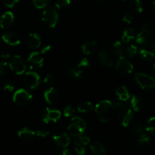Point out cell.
Here are the masks:
<instances>
[{"label":"cell","mask_w":155,"mask_h":155,"mask_svg":"<svg viewBox=\"0 0 155 155\" xmlns=\"http://www.w3.org/2000/svg\"><path fill=\"white\" fill-rule=\"evenodd\" d=\"M115 109L111 101L104 100L95 105V113L101 122L107 123L112 119L114 114Z\"/></svg>","instance_id":"cell-1"},{"label":"cell","mask_w":155,"mask_h":155,"mask_svg":"<svg viewBox=\"0 0 155 155\" xmlns=\"http://www.w3.org/2000/svg\"><path fill=\"white\" fill-rule=\"evenodd\" d=\"M86 127V125L84 120L79 117H75L71 119V122L68 126V130L71 136L74 137H78L83 134Z\"/></svg>","instance_id":"cell-2"},{"label":"cell","mask_w":155,"mask_h":155,"mask_svg":"<svg viewBox=\"0 0 155 155\" xmlns=\"http://www.w3.org/2000/svg\"><path fill=\"white\" fill-rule=\"evenodd\" d=\"M153 30L150 27L149 24H145L143 29L136 36V42L142 45H148L151 44L153 41Z\"/></svg>","instance_id":"cell-3"},{"label":"cell","mask_w":155,"mask_h":155,"mask_svg":"<svg viewBox=\"0 0 155 155\" xmlns=\"http://www.w3.org/2000/svg\"><path fill=\"white\" fill-rule=\"evenodd\" d=\"M33 96L30 92L24 89H20L15 92L13 96V101L20 107L27 106L31 102Z\"/></svg>","instance_id":"cell-4"},{"label":"cell","mask_w":155,"mask_h":155,"mask_svg":"<svg viewBox=\"0 0 155 155\" xmlns=\"http://www.w3.org/2000/svg\"><path fill=\"white\" fill-rule=\"evenodd\" d=\"M42 19L47 25L51 28H54L58 20V14L57 11L53 8L45 9L42 13Z\"/></svg>","instance_id":"cell-5"},{"label":"cell","mask_w":155,"mask_h":155,"mask_svg":"<svg viewBox=\"0 0 155 155\" xmlns=\"http://www.w3.org/2000/svg\"><path fill=\"white\" fill-rule=\"evenodd\" d=\"M9 68L18 75H21L26 71V64L21 56L15 55L9 62Z\"/></svg>","instance_id":"cell-6"},{"label":"cell","mask_w":155,"mask_h":155,"mask_svg":"<svg viewBox=\"0 0 155 155\" xmlns=\"http://www.w3.org/2000/svg\"><path fill=\"white\" fill-rule=\"evenodd\" d=\"M133 119V112L130 107L124 106L117 112V120L120 124L124 127H128Z\"/></svg>","instance_id":"cell-7"},{"label":"cell","mask_w":155,"mask_h":155,"mask_svg":"<svg viewBox=\"0 0 155 155\" xmlns=\"http://www.w3.org/2000/svg\"><path fill=\"white\" fill-rule=\"evenodd\" d=\"M136 82L138 84L141 86V88L145 89H153L155 86V80L153 77L147 75V74H142V73H138L135 76Z\"/></svg>","instance_id":"cell-8"},{"label":"cell","mask_w":155,"mask_h":155,"mask_svg":"<svg viewBox=\"0 0 155 155\" xmlns=\"http://www.w3.org/2000/svg\"><path fill=\"white\" fill-rule=\"evenodd\" d=\"M116 70L120 74L127 75L133 72V66L126 58L120 56V58L116 64Z\"/></svg>","instance_id":"cell-9"},{"label":"cell","mask_w":155,"mask_h":155,"mask_svg":"<svg viewBox=\"0 0 155 155\" xmlns=\"http://www.w3.org/2000/svg\"><path fill=\"white\" fill-rule=\"evenodd\" d=\"M40 77L39 74L34 71H29L27 72L24 77V83L26 86L30 89H35L39 86Z\"/></svg>","instance_id":"cell-10"},{"label":"cell","mask_w":155,"mask_h":155,"mask_svg":"<svg viewBox=\"0 0 155 155\" xmlns=\"http://www.w3.org/2000/svg\"><path fill=\"white\" fill-rule=\"evenodd\" d=\"M61 112L58 110H52L48 107L45 109V110L42 113V120L45 124H48L49 122H57L61 118Z\"/></svg>","instance_id":"cell-11"},{"label":"cell","mask_w":155,"mask_h":155,"mask_svg":"<svg viewBox=\"0 0 155 155\" xmlns=\"http://www.w3.org/2000/svg\"><path fill=\"white\" fill-rule=\"evenodd\" d=\"M28 61L30 62V69L36 70L40 68L43 65V58L39 52L33 51L29 55Z\"/></svg>","instance_id":"cell-12"},{"label":"cell","mask_w":155,"mask_h":155,"mask_svg":"<svg viewBox=\"0 0 155 155\" xmlns=\"http://www.w3.org/2000/svg\"><path fill=\"white\" fill-rule=\"evenodd\" d=\"M44 98L47 103L50 104H54L58 101L60 95L58 90H56L54 88H50L45 92Z\"/></svg>","instance_id":"cell-13"},{"label":"cell","mask_w":155,"mask_h":155,"mask_svg":"<svg viewBox=\"0 0 155 155\" xmlns=\"http://www.w3.org/2000/svg\"><path fill=\"white\" fill-rule=\"evenodd\" d=\"M53 140L56 145L64 148H67L69 145L70 142H71L69 136L65 133L55 134L53 136Z\"/></svg>","instance_id":"cell-14"},{"label":"cell","mask_w":155,"mask_h":155,"mask_svg":"<svg viewBox=\"0 0 155 155\" xmlns=\"http://www.w3.org/2000/svg\"><path fill=\"white\" fill-rule=\"evenodd\" d=\"M98 59L102 66L111 67L113 65V58L110 53L106 50H102L98 53Z\"/></svg>","instance_id":"cell-15"},{"label":"cell","mask_w":155,"mask_h":155,"mask_svg":"<svg viewBox=\"0 0 155 155\" xmlns=\"http://www.w3.org/2000/svg\"><path fill=\"white\" fill-rule=\"evenodd\" d=\"M15 21V16L11 12H6L0 18V27L3 29L8 28L13 24Z\"/></svg>","instance_id":"cell-16"},{"label":"cell","mask_w":155,"mask_h":155,"mask_svg":"<svg viewBox=\"0 0 155 155\" xmlns=\"http://www.w3.org/2000/svg\"><path fill=\"white\" fill-rule=\"evenodd\" d=\"M2 38L5 43L10 45H18L21 43V39H20L19 36L15 33H12V32H8V33H4Z\"/></svg>","instance_id":"cell-17"},{"label":"cell","mask_w":155,"mask_h":155,"mask_svg":"<svg viewBox=\"0 0 155 155\" xmlns=\"http://www.w3.org/2000/svg\"><path fill=\"white\" fill-rule=\"evenodd\" d=\"M41 39L36 33H30L27 38V45L30 48H38L40 47Z\"/></svg>","instance_id":"cell-18"},{"label":"cell","mask_w":155,"mask_h":155,"mask_svg":"<svg viewBox=\"0 0 155 155\" xmlns=\"http://www.w3.org/2000/svg\"><path fill=\"white\" fill-rule=\"evenodd\" d=\"M18 136L24 142H31L35 137V133L28 128H23L18 132Z\"/></svg>","instance_id":"cell-19"},{"label":"cell","mask_w":155,"mask_h":155,"mask_svg":"<svg viewBox=\"0 0 155 155\" xmlns=\"http://www.w3.org/2000/svg\"><path fill=\"white\" fill-rule=\"evenodd\" d=\"M98 49V45L94 41L91 42H87L85 44H83L82 46V50H83V54H94Z\"/></svg>","instance_id":"cell-20"},{"label":"cell","mask_w":155,"mask_h":155,"mask_svg":"<svg viewBox=\"0 0 155 155\" xmlns=\"http://www.w3.org/2000/svg\"><path fill=\"white\" fill-rule=\"evenodd\" d=\"M115 92L120 101H127L130 98V93L124 86H120L117 88Z\"/></svg>","instance_id":"cell-21"},{"label":"cell","mask_w":155,"mask_h":155,"mask_svg":"<svg viewBox=\"0 0 155 155\" xmlns=\"http://www.w3.org/2000/svg\"><path fill=\"white\" fill-rule=\"evenodd\" d=\"M90 151L93 154L101 155L104 154L106 153L104 146L100 142H93L90 145Z\"/></svg>","instance_id":"cell-22"},{"label":"cell","mask_w":155,"mask_h":155,"mask_svg":"<svg viewBox=\"0 0 155 155\" xmlns=\"http://www.w3.org/2000/svg\"><path fill=\"white\" fill-rule=\"evenodd\" d=\"M139 54H140V57L142 58V59H143L145 61L151 62L155 59L154 53L148 51L146 49H144V48L139 50Z\"/></svg>","instance_id":"cell-23"},{"label":"cell","mask_w":155,"mask_h":155,"mask_svg":"<svg viewBox=\"0 0 155 155\" xmlns=\"http://www.w3.org/2000/svg\"><path fill=\"white\" fill-rule=\"evenodd\" d=\"M83 71L78 67L72 68L68 70V76L71 79H80L83 75Z\"/></svg>","instance_id":"cell-24"},{"label":"cell","mask_w":155,"mask_h":155,"mask_svg":"<svg viewBox=\"0 0 155 155\" xmlns=\"http://www.w3.org/2000/svg\"><path fill=\"white\" fill-rule=\"evenodd\" d=\"M130 8L132 11L137 13H141L143 11V5L141 0H130Z\"/></svg>","instance_id":"cell-25"},{"label":"cell","mask_w":155,"mask_h":155,"mask_svg":"<svg viewBox=\"0 0 155 155\" xmlns=\"http://www.w3.org/2000/svg\"><path fill=\"white\" fill-rule=\"evenodd\" d=\"M130 106L133 110L135 111H139L142 107V101L139 99V98L136 95H133L130 98Z\"/></svg>","instance_id":"cell-26"},{"label":"cell","mask_w":155,"mask_h":155,"mask_svg":"<svg viewBox=\"0 0 155 155\" xmlns=\"http://www.w3.org/2000/svg\"><path fill=\"white\" fill-rule=\"evenodd\" d=\"M93 107L94 106L92 103L86 101V102H83L79 104L77 107V110L81 113H89V112L92 111Z\"/></svg>","instance_id":"cell-27"},{"label":"cell","mask_w":155,"mask_h":155,"mask_svg":"<svg viewBox=\"0 0 155 155\" xmlns=\"http://www.w3.org/2000/svg\"><path fill=\"white\" fill-rule=\"evenodd\" d=\"M150 142H151V139L148 137L147 135L145 134H142L139 137V141H138V143L139 145L142 148H147V147L149 146Z\"/></svg>","instance_id":"cell-28"},{"label":"cell","mask_w":155,"mask_h":155,"mask_svg":"<svg viewBox=\"0 0 155 155\" xmlns=\"http://www.w3.org/2000/svg\"><path fill=\"white\" fill-rule=\"evenodd\" d=\"M124 46H123L122 43L120 41H116L114 44L113 46V52L116 55L121 56L123 54H124Z\"/></svg>","instance_id":"cell-29"},{"label":"cell","mask_w":155,"mask_h":155,"mask_svg":"<svg viewBox=\"0 0 155 155\" xmlns=\"http://www.w3.org/2000/svg\"><path fill=\"white\" fill-rule=\"evenodd\" d=\"M145 130L148 133H151L153 136H155V117L150 118L149 120L147 123Z\"/></svg>","instance_id":"cell-30"},{"label":"cell","mask_w":155,"mask_h":155,"mask_svg":"<svg viewBox=\"0 0 155 155\" xmlns=\"http://www.w3.org/2000/svg\"><path fill=\"white\" fill-rule=\"evenodd\" d=\"M71 4V0H56L55 6L58 9L66 8Z\"/></svg>","instance_id":"cell-31"},{"label":"cell","mask_w":155,"mask_h":155,"mask_svg":"<svg viewBox=\"0 0 155 155\" xmlns=\"http://www.w3.org/2000/svg\"><path fill=\"white\" fill-rule=\"evenodd\" d=\"M33 5L37 8H44L49 4V0H33Z\"/></svg>","instance_id":"cell-32"},{"label":"cell","mask_w":155,"mask_h":155,"mask_svg":"<svg viewBox=\"0 0 155 155\" xmlns=\"http://www.w3.org/2000/svg\"><path fill=\"white\" fill-rule=\"evenodd\" d=\"M76 138H77V139H76L75 142H77V143L79 144H81V145H84V146L89 145V142H90V139H89V138L87 137V136H83L81 135V136Z\"/></svg>","instance_id":"cell-33"},{"label":"cell","mask_w":155,"mask_h":155,"mask_svg":"<svg viewBox=\"0 0 155 155\" xmlns=\"http://www.w3.org/2000/svg\"><path fill=\"white\" fill-rule=\"evenodd\" d=\"M138 52V48L134 45H130V46L127 47V53L130 58H133V56L136 55Z\"/></svg>","instance_id":"cell-34"},{"label":"cell","mask_w":155,"mask_h":155,"mask_svg":"<svg viewBox=\"0 0 155 155\" xmlns=\"http://www.w3.org/2000/svg\"><path fill=\"white\" fill-rule=\"evenodd\" d=\"M9 64L5 61L0 62V76H3L8 71Z\"/></svg>","instance_id":"cell-35"},{"label":"cell","mask_w":155,"mask_h":155,"mask_svg":"<svg viewBox=\"0 0 155 155\" xmlns=\"http://www.w3.org/2000/svg\"><path fill=\"white\" fill-rule=\"evenodd\" d=\"M133 133L134 134L138 135V136H141L143 134V127H142L141 124H136L134 127H133Z\"/></svg>","instance_id":"cell-36"},{"label":"cell","mask_w":155,"mask_h":155,"mask_svg":"<svg viewBox=\"0 0 155 155\" xmlns=\"http://www.w3.org/2000/svg\"><path fill=\"white\" fill-rule=\"evenodd\" d=\"M75 113V110L71 105H68L64 110V114L66 117H70Z\"/></svg>","instance_id":"cell-37"},{"label":"cell","mask_w":155,"mask_h":155,"mask_svg":"<svg viewBox=\"0 0 155 155\" xmlns=\"http://www.w3.org/2000/svg\"><path fill=\"white\" fill-rule=\"evenodd\" d=\"M75 151L78 154L83 155L86 153V148L84 145L75 142Z\"/></svg>","instance_id":"cell-38"},{"label":"cell","mask_w":155,"mask_h":155,"mask_svg":"<svg viewBox=\"0 0 155 155\" xmlns=\"http://www.w3.org/2000/svg\"><path fill=\"white\" fill-rule=\"evenodd\" d=\"M124 36H127L130 40L131 39H133L135 37V30H133V28H129L127 29V30L124 31Z\"/></svg>","instance_id":"cell-39"},{"label":"cell","mask_w":155,"mask_h":155,"mask_svg":"<svg viewBox=\"0 0 155 155\" xmlns=\"http://www.w3.org/2000/svg\"><path fill=\"white\" fill-rule=\"evenodd\" d=\"M55 82V77L52 74H48L44 79V83L47 85H52Z\"/></svg>","instance_id":"cell-40"},{"label":"cell","mask_w":155,"mask_h":155,"mask_svg":"<svg viewBox=\"0 0 155 155\" xmlns=\"http://www.w3.org/2000/svg\"><path fill=\"white\" fill-rule=\"evenodd\" d=\"M89 66V61H88L87 58H83L82 59L81 61L80 62V64H78V68H80L81 70L84 71V69L87 68Z\"/></svg>","instance_id":"cell-41"},{"label":"cell","mask_w":155,"mask_h":155,"mask_svg":"<svg viewBox=\"0 0 155 155\" xmlns=\"http://www.w3.org/2000/svg\"><path fill=\"white\" fill-rule=\"evenodd\" d=\"M49 134H50L49 132L45 130H39L36 132V136H37L38 137H41V138L47 137L48 136H49Z\"/></svg>","instance_id":"cell-42"},{"label":"cell","mask_w":155,"mask_h":155,"mask_svg":"<svg viewBox=\"0 0 155 155\" xmlns=\"http://www.w3.org/2000/svg\"><path fill=\"white\" fill-rule=\"evenodd\" d=\"M18 1L19 0H3V2H4L5 5L7 7L12 8L17 2H18Z\"/></svg>","instance_id":"cell-43"},{"label":"cell","mask_w":155,"mask_h":155,"mask_svg":"<svg viewBox=\"0 0 155 155\" xmlns=\"http://www.w3.org/2000/svg\"><path fill=\"white\" fill-rule=\"evenodd\" d=\"M114 104V107L115 109V111H117V110H119L120 109H121L122 107H124V106H125V104H124V103L121 102L120 101H115V102L113 103Z\"/></svg>","instance_id":"cell-44"},{"label":"cell","mask_w":155,"mask_h":155,"mask_svg":"<svg viewBox=\"0 0 155 155\" xmlns=\"http://www.w3.org/2000/svg\"><path fill=\"white\" fill-rule=\"evenodd\" d=\"M133 20V16L129 15V14H126V15H124V17H123V21H124L125 23H127V24H131Z\"/></svg>","instance_id":"cell-45"},{"label":"cell","mask_w":155,"mask_h":155,"mask_svg":"<svg viewBox=\"0 0 155 155\" xmlns=\"http://www.w3.org/2000/svg\"><path fill=\"white\" fill-rule=\"evenodd\" d=\"M14 89H15V86L12 84H11V83H7V84H5L4 86V90L8 91V92H13Z\"/></svg>","instance_id":"cell-46"},{"label":"cell","mask_w":155,"mask_h":155,"mask_svg":"<svg viewBox=\"0 0 155 155\" xmlns=\"http://www.w3.org/2000/svg\"><path fill=\"white\" fill-rule=\"evenodd\" d=\"M50 50H51V45H45V47H43V48L41 49V54H46V53L48 52Z\"/></svg>","instance_id":"cell-47"},{"label":"cell","mask_w":155,"mask_h":155,"mask_svg":"<svg viewBox=\"0 0 155 155\" xmlns=\"http://www.w3.org/2000/svg\"><path fill=\"white\" fill-rule=\"evenodd\" d=\"M0 57L3 59H8L10 58L11 55L9 54H8V53H2V54H0Z\"/></svg>","instance_id":"cell-48"},{"label":"cell","mask_w":155,"mask_h":155,"mask_svg":"<svg viewBox=\"0 0 155 155\" xmlns=\"http://www.w3.org/2000/svg\"><path fill=\"white\" fill-rule=\"evenodd\" d=\"M62 154H63L64 155H70V154H71V151H70L69 149H67V148H65V149H64Z\"/></svg>","instance_id":"cell-49"},{"label":"cell","mask_w":155,"mask_h":155,"mask_svg":"<svg viewBox=\"0 0 155 155\" xmlns=\"http://www.w3.org/2000/svg\"><path fill=\"white\" fill-rule=\"evenodd\" d=\"M152 74L155 77V64H154V66H153V68H152Z\"/></svg>","instance_id":"cell-50"},{"label":"cell","mask_w":155,"mask_h":155,"mask_svg":"<svg viewBox=\"0 0 155 155\" xmlns=\"http://www.w3.org/2000/svg\"><path fill=\"white\" fill-rule=\"evenodd\" d=\"M94 1H95L96 2H98V3H102V2H104L106 0H94Z\"/></svg>","instance_id":"cell-51"},{"label":"cell","mask_w":155,"mask_h":155,"mask_svg":"<svg viewBox=\"0 0 155 155\" xmlns=\"http://www.w3.org/2000/svg\"><path fill=\"white\" fill-rule=\"evenodd\" d=\"M152 7H153V9H154V12H155V0H154V1H153Z\"/></svg>","instance_id":"cell-52"},{"label":"cell","mask_w":155,"mask_h":155,"mask_svg":"<svg viewBox=\"0 0 155 155\" xmlns=\"http://www.w3.org/2000/svg\"><path fill=\"white\" fill-rule=\"evenodd\" d=\"M153 49H154V54H155V42H154V45H153Z\"/></svg>","instance_id":"cell-53"},{"label":"cell","mask_w":155,"mask_h":155,"mask_svg":"<svg viewBox=\"0 0 155 155\" xmlns=\"http://www.w3.org/2000/svg\"><path fill=\"white\" fill-rule=\"evenodd\" d=\"M120 1H122V2H124V1H126V0H120Z\"/></svg>","instance_id":"cell-54"},{"label":"cell","mask_w":155,"mask_h":155,"mask_svg":"<svg viewBox=\"0 0 155 155\" xmlns=\"http://www.w3.org/2000/svg\"><path fill=\"white\" fill-rule=\"evenodd\" d=\"M154 148H155V143H154Z\"/></svg>","instance_id":"cell-55"}]
</instances>
